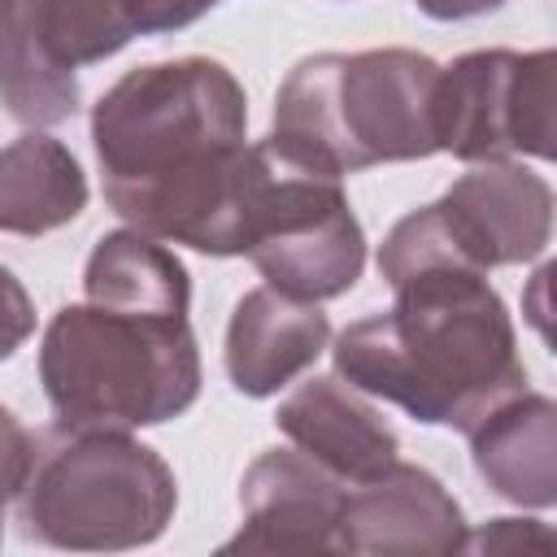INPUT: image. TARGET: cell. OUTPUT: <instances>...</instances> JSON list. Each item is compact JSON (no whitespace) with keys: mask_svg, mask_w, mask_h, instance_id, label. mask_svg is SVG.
<instances>
[{"mask_svg":"<svg viewBox=\"0 0 557 557\" xmlns=\"http://www.w3.org/2000/svg\"><path fill=\"white\" fill-rule=\"evenodd\" d=\"M248 126L235 74L209 57L126 70L91 109L104 196L135 231L187 239L218 200Z\"/></svg>","mask_w":557,"mask_h":557,"instance_id":"cell-1","label":"cell"},{"mask_svg":"<svg viewBox=\"0 0 557 557\" xmlns=\"http://www.w3.org/2000/svg\"><path fill=\"white\" fill-rule=\"evenodd\" d=\"M387 313L352 322L335 339V370L418 422L474 431L500 400L518 396V361L505 300L483 270L435 265L400 278Z\"/></svg>","mask_w":557,"mask_h":557,"instance_id":"cell-2","label":"cell"},{"mask_svg":"<svg viewBox=\"0 0 557 557\" xmlns=\"http://www.w3.org/2000/svg\"><path fill=\"white\" fill-rule=\"evenodd\" d=\"M435 83L440 65L409 48L305 57L278 87L265 144L326 178L431 157L440 152Z\"/></svg>","mask_w":557,"mask_h":557,"instance_id":"cell-3","label":"cell"},{"mask_svg":"<svg viewBox=\"0 0 557 557\" xmlns=\"http://www.w3.org/2000/svg\"><path fill=\"white\" fill-rule=\"evenodd\" d=\"M39 374L61 426L131 431L178 418L200 392L187 313L65 305L39 348Z\"/></svg>","mask_w":557,"mask_h":557,"instance_id":"cell-4","label":"cell"},{"mask_svg":"<svg viewBox=\"0 0 557 557\" xmlns=\"http://www.w3.org/2000/svg\"><path fill=\"white\" fill-rule=\"evenodd\" d=\"M178 505L170 466L126 431L61 426L35 444L17 492L26 535L74 553H117L152 544Z\"/></svg>","mask_w":557,"mask_h":557,"instance_id":"cell-5","label":"cell"},{"mask_svg":"<svg viewBox=\"0 0 557 557\" xmlns=\"http://www.w3.org/2000/svg\"><path fill=\"white\" fill-rule=\"evenodd\" d=\"M435 144L461 161L557 152V52L483 48L457 57L435 83Z\"/></svg>","mask_w":557,"mask_h":557,"instance_id":"cell-6","label":"cell"},{"mask_svg":"<svg viewBox=\"0 0 557 557\" xmlns=\"http://www.w3.org/2000/svg\"><path fill=\"white\" fill-rule=\"evenodd\" d=\"M139 35V0H9L0 13V100L26 126L78 109V65L104 61Z\"/></svg>","mask_w":557,"mask_h":557,"instance_id":"cell-7","label":"cell"},{"mask_svg":"<svg viewBox=\"0 0 557 557\" xmlns=\"http://www.w3.org/2000/svg\"><path fill=\"white\" fill-rule=\"evenodd\" d=\"M344 492L331 470H322L300 448H270L261 453L239 487L244 527L218 548L222 557L235 553H278V557H309V553H339V513Z\"/></svg>","mask_w":557,"mask_h":557,"instance_id":"cell-8","label":"cell"},{"mask_svg":"<svg viewBox=\"0 0 557 557\" xmlns=\"http://www.w3.org/2000/svg\"><path fill=\"white\" fill-rule=\"evenodd\" d=\"M435 213L461 261L483 274L492 265H518L540 257L553 235L548 183L509 161H483L479 170L461 174L435 200Z\"/></svg>","mask_w":557,"mask_h":557,"instance_id":"cell-9","label":"cell"},{"mask_svg":"<svg viewBox=\"0 0 557 557\" xmlns=\"http://www.w3.org/2000/svg\"><path fill=\"white\" fill-rule=\"evenodd\" d=\"M466 518L435 474L392 461L366 483H348L339 513V553L453 557L466 553Z\"/></svg>","mask_w":557,"mask_h":557,"instance_id":"cell-10","label":"cell"},{"mask_svg":"<svg viewBox=\"0 0 557 557\" xmlns=\"http://www.w3.org/2000/svg\"><path fill=\"white\" fill-rule=\"evenodd\" d=\"M274 422L305 457H313L339 483H366L400 453V440L383 422V413L361 396V387L344 383L339 374H318L300 383L278 405Z\"/></svg>","mask_w":557,"mask_h":557,"instance_id":"cell-11","label":"cell"},{"mask_svg":"<svg viewBox=\"0 0 557 557\" xmlns=\"http://www.w3.org/2000/svg\"><path fill=\"white\" fill-rule=\"evenodd\" d=\"M261 278L296 300H331L344 296L366 265V235L352 218L344 187L292 218L287 226L270 231L261 244L248 248Z\"/></svg>","mask_w":557,"mask_h":557,"instance_id":"cell-12","label":"cell"},{"mask_svg":"<svg viewBox=\"0 0 557 557\" xmlns=\"http://www.w3.org/2000/svg\"><path fill=\"white\" fill-rule=\"evenodd\" d=\"M326 339L331 322L313 300L257 287L231 313L226 374L244 396H274L322 357Z\"/></svg>","mask_w":557,"mask_h":557,"instance_id":"cell-13","label":"cell"},{"mask_svg":"<svg viewBox=\"0 0 557 557\" xmlns=\"http://www.w3.org/2000/svg\"><path fill=\"white\" fill-rule=\"evenodd\" d=\"M466 435L474 470L496 496L531 509L557 500V405L548 396L518 392Z\"/></svg>","mask_w":557,"mask_h":557,"instance_id":"cell-14","label":"cell"},{"mask_svg":"<svg viewBox=\"0 0 557 557\" xmlns=\"http://www.w3.org/2000/svg\"><path fill=\"white\" fill-rule=\"evenodd\" d=\"M87 209V178L74 152L48 135L0 148V231L48 235Z\"/></svg>","mask_w":557,"mask_h":557,"instance_id":"cell-15","label":"cell"},{"mask_svg":"<svg viewBox=\"0 0 557 557\" xmlns=\"http://www.w3.org/2000/svg\"><path fill=\"white\" fill-rule=\"evenodd\" d=\"M83 292L91 305H117L139 313H187L191 300L183 261L135 226L113 231L91 248Z\"/></svg>","mask_w":557,"mask_h":557,"instance_id":"cell-16","label":"cell"},{"mask_svg":"<svg viewBox=\"0 0 557 557\" xmlns=\"http://www.w3.org/2000/svg\"><path fill=\"white\" fill-rule=\"evenodd\" d=\"M474 553H553L557 535L544 522H522V518H496L487 531L466 540Z\"/></svg>","mask_w":557,"mask_h":557,"instance_id":"cell-17","label":"cell"},{"mask_svg":"<svg viewBox=\"0 0 557 557\" xmlns=\"http://www.w3.org/2000/svg\"><path fill=\"white\" fill-rule=\"evenodd\" d=\"M30 331H35V305H30L26 287L0 265V361L13 357Z\"/></svg>","mask_w":557,"mask_h":557,"instance_id":"cell-18","label":"cell"},{"mask_svg":"<svg viewBox=\"0 0 557 557\" xmlns=\"http://www.w3.org/2000/svg\"><path fill=\"white\" fill-rule=\"evenodd\" d=\"M30 461H35V440L30 431L0 405V487L9 496L22 492L26 474H30Z\"/></svg>","mask_w":557,"mask_h":557,"instance_id":"cell-19","label":"cell"},{"mask_svg":"<svg viewBox=\"0 0 557 557\" xmlns=\"http://www.w3.org/2000/svg\"><path fill=\"white\" fill-rule=\"evenodd\" d=\"M213 4L218 0H139V35H161V30L191 26Z\"/></svg>","mask_w":557,"mask_h":557,"instance_id":"cell-20","label":"cell"},{"mask_svg":"<svg viewBox=\"0 0 557 557\" xmlns=\"http://www.w3.org/2000/svg\"><path fill=\"white\" fill-rule=\"evenodd\" d=\"M505 0H418V9L426 17H440V22H457V17H474V13H492L500 9Z\"/></svg>","mask_w":557,"mask_h":557,"instance_id":"cell-21","label":"cell"},{"mask_svg":"<svg viewBox=\"0 0 557 557\" xmlns=\"http://www.w3.org/2000/svg\"><path fill=\"white\" fill-rule=\"evenodd\" d=\"M4 500H9V492L0 487V522H4Z\"/></svg>","mask_w":557,"mask_h":557,"instance_id":"cell-22","label":"cell"},{"mask_svg":"<svg viewBox=\"0 0 557 557\" xmlns=\"http://www.w3.org/2000/svg\"><path fill=\"white\" fill-rule=\"evenodd\" d=\"M4 9H9V0H0V13H4Z\"/></svg>","mask_w":557,"mask_h":557,"instance_id":"cell-23","label":"cell"}]
</instances>
